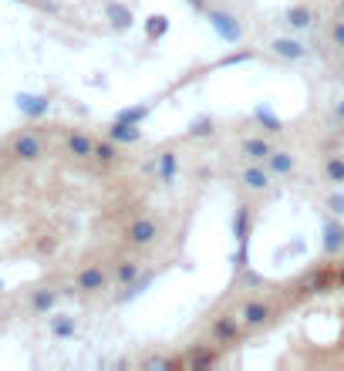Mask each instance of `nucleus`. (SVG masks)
Instances as JSON below:
<instances>
[{
	"mask_svg": "<svg viewBox=\"0 0 344 371\" xmlns=\"http://www.w3.org/2000/svg\"><path fill=\"white\" fill-rule=\"evenodd\" d=\"M267 169L273 173V176H287V173L294 169V156H290V152H277V149H273V152L267 156Z\"/></svg>",
	"mask_w": 344,
	"mask_h": 371,
	"instance_id": "f3484780",
	"label": "nucleus"
},
{
	"mask_svg": "<svg viewBox=\"0 0 344 371\" xmlns=\"http://www.w3.org/2000/svg\"><path fill=\"white\" fill-rule=\"evenodd\" d=\"M155 233H159V226H155L152 219H135V223H129V243H135V247H145V243H152Z\"/></svg>",
	"mask_w": 344,
	"mask_h": 371,
	"instance_id": "20e7f679",
	"label": "nucleus"
},
{
	"mask_svg": "<svg viewBox=\"0 0 344 371\" xmlns=\"http://www.w3.org/2000/svg\"><path fill=\"white\" fill-rule=\"evenodd\" d=\"M310 20H314V14H310L307 7H290V10H287V24H290L294 31H307Z\"/></svg>",
	"mask_w": 344,
	"mask_h": 371,
	"instance_id": "6ab92c4d",
	"label": "nucleus"
},
{
	"mask_svg": "<svg viewBox=\"0 0 344 371\" xmlns=\"http://www.w3.org/2000/svg\"><path fill=\"white\" fill-rule=\"evenodd\" d=\"M68 152L75 159H92V152H95V142L85 136V132H75V136L68 138Z\"/></svg>",
	"mask_w": 344,
	"mask_h": 371,
	"instance_id": "9b49d317",
	"label": "nucleus"
},
{
	"mask_svg": "<svg viewBox=\"0 0 344 371\" xmlns=\"http://www.w3.org/2000/svg\"><path fill=\"white\" fill-rule=\"evenodd\" d=\"M273 54H277V58H287V61H301L307 54V48L294 38H277L273 41Z\"/></svg>",
	"mask_w": 344,
	"mask_h": 371,
	"instance_id": "423d86ee",
	"label": "nucleus"
},
{
	"mask_svg": "<svg viewBox=\"0 0 344 371\" xmlns=\"http://www.w3.org/2000/svg\"><path fill=\"white\" fill-rule=\"evenodd\" d=\"M105 14L112 17V24L118 27V31L132 27V10H129V7H122V3H105Z\"/></svg>",
	"mask_w": 344,
	"mask_h": 371,
	"instance_id": "a211bd4d",
	"label": "nucleus"
},
{
	"mask_svg": "<svg viewBox=\"0 0 344 371\" xmlns=\"http://www.w3.org/2000/svg\"><path fill=\"white\" fill-rule=\"evenodd\" d=\"M327 284H331V274H327V270H310V274L301 280V291L304 293H321V291H327Z\"/></svg>",
	"mask_w": 344,
	"mask_h": 371,
	"instance_id": "dca6fc26",
	"label": "nucleus"
},
{
	"mask_svg": "<svg viewBox=\"0 0 344 371\" xmlns=\"http://www.w3.org/2000/svg\"><path fill=\"white\" fill-rule=\"evenodd\" d=\"M253 54L250 51H240V54H227V58L220 61V68H233V64H243V61H250Z\"/></svg>",
	"mask_w": 344,
	"mask_h": 371,
	"instance_id": "7c9ffc66",
	"label": "nucleus"
},
{
	"mask_svg": "<svg viewBox=\"0 0 344 371\" xmlns=\"http://www.w3.org/2000/svg\"><path fill=\"white\" fill-rule=\"evenodd\" d=\"M149 284H152V277L145 274V277H135L132 284H125V287H129V291L122 293V297H118V300H122V304H125V300H135V297H138V293H145L149 291Z\"/></svg>",
	"mask_w": 344,
	"mask_h": 371,
	"instance_id": "5701e85b",
	"label": "nucleus"
},
{
	"mask_svg": "<svg viewBox=\"0 0 344 371\" xmlns=\"http://www.w3.org/2000/svg\"><path fill=\"white\" fill-rule=\"evenodd\" d=\"M41 152H44V145H41V138L31 136V132L17 136L14 145H10V156L20 159V162H34V159H41Z\"/></svg>",
	"mask_w": 344,
	"mask_h": 371,
	"instance_id": "f03ea898",
	"label": "nucleus"
},
{
	"mask_svg": "<svg viewBox=\"0 0 344 371\" xmlns=\"http://www.w3.org/2000/svg\"><path fill=\"white\" fill-rule=\"evenodd\" d=\"M135 277H142L138 260H125V263H118V280H122V284H132Z\"/></svg>",
	"mask_w": 344,
	"mask_h": 371,
	"instance_id": "cd10ccee",
	"label": "nucleus"
},
{
	"mask_svg": "<svg viewBox=\"0 0 344 371\" xmlns=\"http://www.w3.org/2000/svg\"><path fill=\"white\" fill-rule=\"evenodd\" d=\"M253 118H257L267 132H273V136H277V132H284V122L273 115V108H270V105H257V108H253Z\"/></svg>",
	"mask_w": 344,
	"mask_h": 371,
	"instance_id": "ddd939ff",
	"label": "nucleus"
},
{
	"mask_svg": "<svg viewBox=\"0 0 344 371\" xmlns=\"http://www.w3.org/2000/svg\"><path fill=\"white\" fill-rule=\"evenodd\" d=\"M92 156H95L98 162H105V166H108V162L118 159V149H115V142H95V152H92Z\"/></svg>",
	"mask_w": 344,
	"mask_h": 371,
	"instance_id": "bb28decb",
	"label": "nucleus"
},
{
	"mask_svg": "<svg viewBox=\"0 0 344 371\" xmlns=\"http://www.w3.org/2000/svg\"><path fill=\"white\" fill-rule=\"evenodd\" d=\"M206 20H210V27L220 34V41H227V44H236V41L243 38V27H240V20L233 17L229 10H206Z\"/></svg>",
	"mask_w": 344,
	"mask_h": 371,
	"instance_id": "f257e3e1",
	"label": "nucleus"
},
{
	"mask_svg": "<svg viewBox=\"0 0 344 371\" xmlns=\"http://www.w3.org/2000/svg\"><path fill=\"white\" fill-rule=\"evenodd\" d=\"M327 173V182H334V186H344V159L341 156H331L324 166Z\"/></svg>",
	"mask_w": 344,
	"mask_h": 371,
	"instance_id": "b1692460",
	"label": "nucleus"
},
{
	"mask_svg": "<svg viewBox=\"0 0 344 371\" xmlns=\"http://www.w3.org/2000/svg\"><path fill=\"white\" fill-rule=\"evenodd\" d=\"M192 7H196V10H203V7H206V0H189Z\"/></svg>",
	"mask_w": 344,
	"mask_h": 371,
	"instance_id": "c9c22d12",
	"label": "nucleus"
},
{
	"mask_svg": "<svg viewBox=\"0 0 344 371\" xmlns=\"http://www.w3.org/2000/svg\"><path fill=\"white\" fill-rule=\"evenodd\" d=\"M175 169H179L175 152H162V156H159V179H162V182H172V179H175Z\"/></svg>",
	"mask_w": 344,
	"mask_h": 371,
	"instance_id": "4be33fe9",
	"label": "nucleus"
},
{
	"mask_svg": "<svg viewBox=\"0 0 344 371\" xmlns=\"http://www.w3.org/2000/svg\"><path fill=\"white\" fill-rule=\"evenodd\" d=\"M55 300H57V293L55 291H38L34 293V311H51V307H55Z\"/></svg>",
	"mask_w": 344,
	"mask_h": 371,
	"instance_id": "c756f323",
	"label": "nucleus"
},
{
	"mask_svg": "<svg viewBox=\"0 0 344 371\" xmlns=\"http://www.w3.org/2000/svg\"><path fill=\"white\" fill-rule=\"evenodd\" d=\"M14 101H17V108H20V112H24L27 118L48 115V108H51V101H48V98H44V95H31V92H20Z\"/></svg>",
	"mask_w": 344,
	"mask_h": 371,
	"instance_id": "7ed1b4c3",
	"label": "nucleus"
},
{
	"mask_svg": "<svg viewBox=\"0 0 344 371\" xmlns=\"http://www.w3.org/2000/svg\"><path fill=\"white\" fill-rule=\"evenodd\" d=\"M105 270L101 267H85L81 274H78V291H85V293H95V291H101L105 287Z\"/></svg>",
	"mask_w": 344,
	"mask_h": 371,
	"instance_id": "39448f33",
	"label": "nucleus"
},
{
	"mask_svg": "<svg viewBox=\"0 0 344 371\" xmlns=\"http://www.w3.org/2000/svg\"><path fill=\"white\" fill-rule=\"evenodd\" d=\"M189 136H192V138L213 136V122H210V115H199V118H196V122L189 125Z\"/></svg>",
	"mask_w": 344,
	"mask_h": 371,
	"instance_id": "c85d7f7f",
	"label": "nucleus"
},
{
	"mask_svg": "<svg viewBox=\"0 0 344 371\" xmlns=\"http://www.w3.org/2000/svg\"><path fill=\"white\" fill-rule=\"evenodd\" d=\"M338 280H341V287H344V267H341V270H338Z\"/></svg>",
	"mask_w": 344,
	"mask_h": 371,
	"instance_id": "e433bc0d",
	"label": "nucleus"
},
{
	"mask_svg": "<svg viewBox=\"0 0 344 371\" xmlns=\"http://www.w3.org/2000/svg\"><path fill=\"white\" fill-rule=\"evenodd\" d=\"M166 31H169V20L162 17V14H159V17H149V20H145V34H149L152 41L166 38Z\"/></svg>",
	"mask_w": 344,
	"mask_h": 371,
	"instance_id": "a878e982",
	"label": "nucleus"
},
{
	"mask_svg": "<svg viewBox=\"0 0 344 371\" xmlns=\"http://www.w3.org/2000/svg\"><path fill=\"white\" fill-rule=\"evenodd\" d=\"M331 41H334V44H338V48H344V17L338 20V24H334V27H331Z\"/></svg>",
	"mask_w": 344,
	"mask_h": 371,
	"instance_id": "72a5a7b5",
	"label": "nucleus"
},
{
	"mask_svg": "<svg viewBox=\"0 0 344 371\" xmlns=\"http://www.w3.org/2000/svg\"><path fill=\"white\" fill-rule=\"evenodd\" d=\"M169 368H172L169 358H149L145 361V371H169Z\"/></svg>",
	"mask_w": 344,
	"mask_h": 371,
	"instance_id": "473e14b6",
	"label": "nucleus"
},
{
	"mask_svg": "<svg viewBox=\"0 0 344 371\" xmlns=\"http://www.w3.org/2000/svg\"><path fill=\"white\" fill-rule=\"evenodd\" d=\"M334 118L344 125V101H338V105H334Z\"/></svg>",
	"mask_w": 344,
	"mask_h": 371,
	"instance_id": "f704fd0d",
	"label": "nucleus"
},
{
	"mask_svg": "<svg viewBox=\"0 0 344 371\" xmlns=\"http://www.w3.org/2000/svg\"><path fill=\"white\" fill-rule=\"evenodd\" d=\"M344 250V226L334 219H324V254H341Z\"/></svg>",
	"mask_w": 344,
	"mask_h": 371,
	"instance_id": "0eeeda50",
	"label": "nucleus"
},
{
	"mask_svg": "<svg viewBox=\"0 0 344 371\" xmlns=\"http://www.w3.org/2000/svg\"><path fill=\"white\" fill-rule=\"evenodd\" d=\"M149 105H132V108H122L118 112V122H129V125H142L145 118H149Z\"/></svg>",
	"mask_w": 344,
	"mask_h": 371,
	"instance_id": "aec40b11",
	"label": "nucleus"
},
{
	"mask_svg": "<svg viewBox=\"0 0 344 371\" xmlns=\"http://www.w3.org/2000/svg\"><path fill=\"white\" fill-rule=\"evenodd\" d=\"M108 138H112V142H129V145H132V142H138V138H142V129H138V125H129V122H118V118H115V125L108 129Z\"/></svg>",
	"mask_w": 344,
	"mask_h": 371,
	"instance_id": "1a4fd4ad",
	"label": "nucleus"
},
{
	"mask_svg": "<svg viewBox=\"0 0 344 371\" xmlns=\"http://www.w3.org/2000/svg\"><path fill=\"white\" fill-rule=\"evenodd\" d=\"M233 233H236V243H240V247H247V240H250V206H236Z\"/></svg>",
	"mask_w": 344,
	"mask_h": 371,
	"instance_id": "f8f14e48",
	"label": "nucleus"
},
{
	"mask_svg": "<svg viewBox=\"0 0 344 371\" xmlns=\"http://www.w3.org/2000/svg\"><path fill=\"white\" fill-rule=\"evenodd\" d=\"M186 365H189V368H210V365H216V351H210V348H196V351H189Z\"/></svg>",
	"mask_w": 344,
	"mask_h": 371,
	"instance_id": "412c9836",
	"label": "nucleus"
},
{
	"mask_svg": "<svg viewBox=\"0 0 344 371\" xmlns=\"http://www.w3.org/2000/svg\"><path fill=\"white\" fill-rule=\"evenodd\" d=\"M270 152H273V145H270L267 138H247L243 142V156L253 159V162H267Z\"/></svg>",
	"mask_w": 344,
	"mask_h": 371,
	"instance_id": "9d476101",
	"label": "nucleus"
},
{
	"mask_svg": "<svg viewBox=\"0 0 344 371\" xmlns=\"http://www.w3.org/2000/svg\"><path fill=\"white\" fill-rule=\"evenodd\" d=\"M51 331H55L57 337H71V334H75V317H68V314L51 317Z\"/></svg>",
	"mask_w": 344,
	"mask_h": 371,
	"instance_id": "393cba45",
	"label": "nucleus"
},
{
	"mask_svg": "<svg viewBox=\"0 0 344 371\" xmlns=\"http://www.w3.org/2000/svg\"><path fill=\"white\" fill-rule=\"evenodd\" d=\"M341 17H344V0H341Z\"/></svg>",
	"mask_w": 344,
	"mask_h": 371,
	"instance_id": "4c0bfd02",
	"label": "nucleus"
},
{
	"mask_svg": "<svg viewBox=\"0 0 344 371\" xmlns=\"http://www.w3.org/2000/svg\"><path fill=\"white\" fill-rule=\"evenodd\" d=\"M327 210L334 216H344V193H334L331 199H327Z\"/></svg>",
	"mask_w": 344,
	"mask_h": 371,
	"instance_id": "2f4dec72",
	"label": "nucleus"
},
{
	"mask_svg": "<svg viewBox=\"0 0 344 371\" xmlns=\"http://www.w3.org/2000/svg\"><path fill=\"white\" fill-rule=\"evenodd\" d=\"M243 186L247 189H253V193H264L270 186V169H260V166H250V169H243Z\"/></svg>",
	"mask_w": 344,
	"mask_h": 371,
	"instance_id": "6e6552de",
	"label": "nucleus"
},
{
	"mask_svg": "<svg viewBox=\"0 0 344 371\" xmlns=\"http://www.w3.org/2000/svg\"><path fill=\"white\" fill-rule=\"evenodd\" d=\"M240 317H243V324L257 328V324H264V321L270 317V307H267V304H260V300H250L247 307H243V314H240Z\"/></svg>",
	"mask_w": 344,
	"mask_h": 371,
	"instance_id": "2eb2a0df",
	"label": "nucleus"
},
{
	"mask_svg": "<svg viewBox=\"0 0 344 371\" xmlns=\"http://www.w3.org/2000/svg\"><path fill=\"white\" fill-rule=\"evenodd\" d=\"M236 334H240V324H236V317H220L216 324H213V337L216 341H236Z\"/></svg>",
	"mask_w": 344,
	"mask_h": 371,
	"instance_id": "4468645a",
	"label": "nucleus"
}]
</instances>
